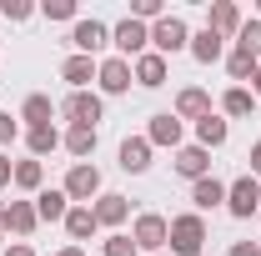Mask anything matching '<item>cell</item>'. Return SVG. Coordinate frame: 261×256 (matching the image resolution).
Segmentation results:
<instances>
[{
  "label": "cell",
  "instance_id": "obj_1",
  "mask_svg": "<svg viewBox=\"0 0 261 256\" xmlns=\"http://www.w3.org/2000/svg\"><path fill=\"white\" fill-rule=\"evenodd\" d=\"M201 246H206V216H201V211L171 216V241H166V251L171 256H201Z\"/></svg>",
  "mask_w": 261,
  "mask_h": 256
},
{
  "label": "cell",
  "instance_id": "obj_2",
  "mask_svg": "<svg viewBox=\"0 0 261 256\" xmlns=\"http://www.w3.org/2000/svg\"><path fill=\"white\" fill-rule=\"evenodd\" d=\"M130 241H136V251H141V256L166 251V241H171V221H166L161 211H141V216L130 221Z\"/></svg>",
  "mask_w": 261,
  "mask_h": 256
},
{
  "label": "cell",
  "instance_id": "obj_3",
  "mask_svg": "<svg viewBox=\"0 0 261 256\" xmlns=\"http://www.w3.org/2000/svg\"><path fill=\"white\" fill-rule=\"evenodd\" d=\"M65 196H70V206H91L106 186H100V166L96 161H75L70 171H65V186H61Z\"/></svg>",
  "mask_w": 261,
  "mask_h": 256
},
{
  "label": "cell",
  "instance_id": "obj_4",
  "mask_svg": "<svg viewBox=\"0 0 261 256\" xmlns=\"http://www.w3.org/2000/svg\"><path fill=\"white\" fill-rule=\"evenodd\" d=\"M186 45H191V25H186L181 15H171V10H166L161 20L151 25V50L171 61V56H176V50H186Z\"/></svg>",
  "mask_w": 261,
  "mask_h": 256
},
{
  "label": "cell",
  "instance_id": "obj_5",
  "mask_svg": "<svg viewBox=\"0 0 261 256\" xmlns=\"http://www.w3.org/2000/svg\"><path fill=\"white\" fill-rule=\"evenodd\" d=\"M111 45H116V56L121 61H136V56H146L151 50V25H141V20H116L111 25Z\"/></svg>",
  "mask_w": 261,
  "mask_h": 256
},
{
  "label": "cell",
  "instance_id": "obj_6",
  "mask_svg": "<svg viewBox=\"0 0 261 256\" xmlns=\"http://www.w3.org/2000/svg\"><path fill=\"white\" fill-rule=\"evenodd\" d=\"M61 116L70 126H100V116H106V96L100 91H70L61 100Z\"/></svg>",
  "mask_w": 261,
  "mask_h": 256
},
{
  "label": "cell",
  "instance_id": "obj_7",
  "mask_svg": "<svg viewBox=\"0 0 261 256\" xmlns=\"http://www.w3.org/2000/svg\"><path fill=\"white\" fill-rule=\"evenodd\" d=\"M226 211L236 216V221H251V216L261 211V181L256 176H236V181L226 186Z\"/></svg>",
  "mask_w": 261,
  "mask_h": 256
},
{
  "label": "cell",
  "instance_id": "obj_8",
  "mask_svg": "<svg viewBox=\"0 0 261 256\" xmlns=\"http://www.w3.org/2000/svg\"><path fill=\"white\" fill-rule=\"evenodd\" d=\"M70 45H75V56H91V61H96L100 50L111 45V25L96 20V15H91V20H75V25H70Z\"/></svg>",
  "mask_w": 261,
  "mask_h": 256
},
{
  "label": "cell",
  "instance_id": "obj_9",
  "mask_svg": "<svg viewBox=\"0 0 261 256\" xmlns=\"http://www.w3.org/2000/svg\"><path fill=\"white\" fill-rule=\"evenodd\" d=\"M130 81H136V75H130V61H121V56H106L100 70H96V91L100 96H126Z\"/></svg>",
  "mask_w": 261,
  "mask_h": 256
},
{
  "label": "cell",
  "instance_id": "obj_10",
  "mask_svg": "<svg viewBox=\"0 0 261 256\" xmlns=\"http://www.w3.org/2000/svg\"><path fill=\"white\" fill-rule=\"evenodd\" d=\"M130 75H136V86L161 91L166 81H171V61H166V56H156V50H146V56H136V61H130Z\"/></svg>",
  "mask_w": 261,
  "mask_h": 256
},
{
  "label": "cell",
  "instance_id": "obj_11",
  "mask_svg": "<svg viewBox=\"0 0 261 256\" xmlns=\"http://www.w3.org/2000/svg\"><path fill=\"white\" fill-rule=\"evenodd\" d=\"M206 25L221 35V40H236V35H241V25H246V20H241V5H236V0H211Z\"/></svg>",
  "mask_w": 261,
  "mask_h": 256
},
{
  "label": "cell",
  "instance_id": "obj_12",
  "mask_svg": "<svg viewBox=\"0 0 261 256\" xmlns=\"http://www.w3.org/2000/svg\"><path fill=\"white\" fill-rule=\"evenodd\" d=\"M171 116H176V121H201V116H211V91H201V86H181Z\"/></svg>",
  "mask_w": 261,
  "mask_h": 256
},
{
  "label": "cell",
  "instance_id": "obj_13",
  "mask_svg": "<svg viewBox=\"0 0 261 256\" xmlns=\"http://www.w3.org/2000/svg\"><path fill=\"white\" fill-rule=\"evenodd\" d=\"M91 211H96V221H100V226H111V231L130 221V201H126L121 191H100L96 201H91Z\"/></svg>",
  "mask_w": 261,
  "mask_h": 256
},
{
  "label": "cell",
  "instance_id": "obj_14",
  "mask_svg": "<svg viewBox=\"0 0 261 256\" xmlns=\"http://www.w3.org/2000/svg\"><path fill=\"white\" fill-rule=\"evenodd\" d=\"M56 116H61V106H56V100H50V96H40V91H35V96H25V100H20V121H25V131H40V126H56Z\"/></svg>",
  "mask_w": 261,
  "mask_h": 256
},
{
  "label": "cell",
  "instance_id": "obj_15",
  "mask_svg": "<svg viewBox=\"0 0 261 256\" xmlns=\"http://www.w3.org/2000/svg\"><path fill=\"white\" fill-rule=\"evenodd\" d=\"M151 151H156V146H151L146 136H126V141H121V151H116V156H121V171H130V176L151 171Z\"/></svg>",
  "mask_w": 261,
  "mask_h": 256
},
{
  "label": "cell",
  "instance_id": "obj_16",
  "mask_svg": "<svg viewBox=\"0 0 261 256\" xmlns=\"http://www.w3.org/2000/svg\"><path fill=\"white\" fill-rule=\"evenodd\" d=\"M96 70H100V61H91V56H65L61 61V81L70 86V91H91Z\"/></svg>",
  "mask_w": 261,
  "mask_h": 256
},
{
  "label": "cell",
  "instance_id": "obj_17",
  "mask_svg": "<svg viewBox=\"0 0 261 256\" xmlns=\"http://www.w3.org/2000/svg\"><path fill=\"white\" fill-rule=\"evenodd\" d=\"M226 136H231V121L221 116V111H211V116H201V121H196V146H201V151L226 146Z\"/></svg>",
  "mask_w": 261,
  "mask_h": 256
},
{
  "label": "cell",
  "instance_id": "obj_18",
  "mask_svg": "<svg viewBox=\"0 0 261 256\" xmlns=\"http://www.w3.org/2000/svg\"><path fill=\"white\" fill-rule=\"evenodd\" d=\"M186 50H191L201 65H216L221 56H226V40L211 31V25H201V31H191V45H186Z\"/></svg>",
  "mask_w": 261,
  "mask_h": 256
},
{
  "label": "cell",
  "instance_id": "obj_19",
  "mask_svg": "<svg viewBox=\"0 0 261 256\" xmlns=\"http://www.w3.org/2000/svg\"><path fill=\"white\" fill-rule=\"evenodd\" d=\"M146 141H151V146H171V151H181V121H176L171 111H156L151 126H146Z\"/></svg>",
  "mask_w": 261,
  "mask_h": 256
},
{
  "label": "cell",
  "instance_id": "obj_20",
  "mask_svg": "<svg viewBox=\"0 0 261 256\" xmlns=\"http://www.w3.org/2000/svg\"><path fill=\"white\" fill-rule=\"evenodd\" d=\"M171 166H176V176H186V181H201V176H211V151H201V146H181Z\"/></svg>",
  "mask_w": 261,
  "mask_h": 256
},
{
  "label": "cell",
  "instance_id": "obj_21",
  "mask_svg": "<svg viewBox=\"0 0 261 256\" xmlns=\"http://www.w3.org/2000/svg\"><path fill=\"white\" fill-rule=\"evenodd\" d=\"M191 206H196V211H216V206H226V181H216V176L191 181Z\"/></svg>",
  "mask_w": 261,
  "mask_h": 256
},
{
  "label": "cell",
  "instance_id": "obj_22",
  "mask_svg": "<svg viewBox=\"0 0 261 256\" xmlns=\"http://www.w3.org/2000/svg\"><path fill=\"white\" fill-rule=\"evenodd\" d=\"M35 226H40L35 201H10V206H5V231H10V236H20V241H25Z\"/></svg>",
  "mask_w": 261,
  "mask_h": 256
},
{
  "label": "cell",
  "instance_id": "obj_23",
  "mask_svg": "<svg viewBox=\"0 0 261 256\" xmlns=\"http://www.w3.org/2000/svg\"><path fill=\"white\" fill-rule=\"evenodd\" d=\"M61 151L75 156V161H91V156H96V126H70L61 136Z\"/></svg>",
  "mask_w": 261,
  "mask_h": 256
},
{
  "label": "cell",
  "instance_id": "obj_24",
  "mask_svg": "<svg viewBox=\"0 0 261 256\" xmlns=\"http://www.w3.org/2000/svg\"><path fill=\"white\" fill-rule=\"evenodd\" d=\"M96 231H100V221H96L91 206H70V211H65V236H70V241H91Z\"/></svg>",
  "mask_w": 261,
  "mask_h": 256
},
{
  "label": "cell",
  "instance_id": "obj_25",
  "mask_svg": "<svg viewBox=\"0 0 261 256\" xmlns=\"http://www.w3.org/2000/svg\"><path fill=\"white\" fill-rule=\"evenodd\" d=\"M31 201H35V216H40V221H65V211H70V196H65L61 186L31 196Z\"/></svg>",
  "mask_w": 261,
  "mask_h": 256
},
{
  "label": "cell",
  "instance_id": "obj_26",
  "mask_svg": "<svg viewBox=\"0 0 261 256\" xmlns=\"http://www.w3.org/2000/svg\"><path fill=\"white\" fill-rule=\"evenodd\" d=\"M15 191H25V196H40L45 191V166L40 161H15Z\"/></svg>",
  "mask_w": 261,
  "mask_h": 256
},
{
  "label": "cell",
  "instance_id": "obj_27",
  "mask_svg": "<svg viewBox=\"0 0 261 256\" xmlns=\"http://www.w3.org/2000/svg\"><path fill=\"white\" fill-rule=\"evenodd\" d=\"M251 111H256V96H251L246 86H231L226 96H221V116H226V121H246Z\"/></svg>",
  "mask_w": 261,
  "mask_h": 256
},
{
  "label": "cell",
  "instance_id": "obj_28",
  "mask_svg": "<svg viewBox=\"0 0 261 256\" xmlns=\"http://www.w3.org/2000/svg\"><path fill=\"white\" fill-rule=\"evenodd\" d=\"M25 151H31L35 161H45V156H50V151H61V131H56V126L25 131Z\"/></svg>",
  "mask_w": 261,
  "mask_h": 256
},
{
  "label": "cell",
  "instance_id": "obj_29",
  "mask_svg": "<svg viewBox=\"0 0 261 256\" xmlns=\"http://www.w3.org/2000/svg\"><path fill=\"white\" fill-rule=\"evenodd\" d=\"M256 70H261V61H251L246 50H231L226 56V75L236 81V86H241V81H256Z\"/></svg>",
  "mask_w": 261,
  "mask_h": 256
},
{
  "label": "cell",
  "instance_id": "obj_30",
  "mask_svg": "<svg viewBox=\"0 0 261 256\" xmlns=\"http://www.w3.org/2000/svg\"><path fill=\"white\" fill-rule=\"evenodd\" d=\"M236 50H246L251 61H261V20H246L241 35H236Z\"/></svg>",
  "mask_w": 261,
  "mask_h": 256
},
{
  "label": "cell",
  "instance_id": "obj_31",
  "mask_svg": "<svg viewBox=\"0 0 261 256\" xmlns=\"http://www.w3.org/2000/svg\"><path fill=\"white\" fill-rule=\"evenodd\" d=\"M166 15V0H130V20H141V25H156Z\"/></svg>",
  "mask_w": 261,
  "mask_h": 256
},
{
  "label": "cell",
  "instance_id": "obj_32",
  "mask_svg": "<svg viewBox=\"0 0 261 256\" xmlns=\"http://www.w3.org/2000/svg\"><path fill=\"white\" fill-rule=\"evenodd\" d=\"M100 256H141V251H136V241H130L126 231H111V236L100 241Z\"/></svg>",
  "mask_w": 261,
  "mask_h": 256
},
{
  "label": "cell",
  "instance_id": "obj_33",
  "mask_svg": "<svg viewBox=\"0 0 261 256\" xmlns=\"http://www.w3.org/2000/svg\"><path fill=\"white\" fill-rule=\"evenodd\" d=\"M40 15H45V20H70V25L81 20V10H75V0H45V5H40Z\"/></svg>",
  "mask_w": 261,
  "mask_h": 256
},
{
  "label": "cell",
  "instance_id": "obj_34",
  "mask_svg": "<svg viewBox=\"0 0 261 256\" xmlns=\"http://www.w3.org/2000/svg\"><path fill=\"white\" fill-rule=\"evenodd\" d=\"M0 15H5L10 25H25V20L35 15V5L31 0H0Z\"/></svg>",
  "mask_w": 261,
  "mask_h": 256
},
{
  "label": "cell",
  "instance_id": "obj_35",
  "mask_svg": "<svg viewBox=\"0 0 261 256\" xmlns=\"http://www.w3.org/2000/svg\"><path fill=\"white\" fill-rule=\"evenodd\" d=\"M15 136H20V116L0 111V151H10V146H15Z\"/></svg>",
  "mask_w": 261,
  "mask_h": 256
},
{
  "label": "cell",
  "instance_id": "obj_36",
  "mask_svg": "<svg viewBox=\"0 0 261 256\" xmlns=\"http://www.w3.org/2000/svg\"><path fill=\"white\" fill-rule=\"evenodd\" d=\"M5 186H15V161L0 151V191H5Z\"/></svg>",
  "mask_w": 261,
  "mask_h": 256
},
{
  "label": "cell",
  "instance_id": "obj_37",
  "mask_svg": "<svg viewBox=\"0 0 261 256\" xmlns=\"http://www.w3.org/2000/svg\"><path fill=\"white\" fill-rule=\"evenodd\" d=\"M226 256H261V241H231Z\"/></svg>",
  "mask_w": 261,
  "mask_h": 256
},
{
  "label": "cell",
  "instance_id": "obj_38",
  "mask_svg": "<svg viewBox=\"0 0 261 256\" xmlns=\"http://www.w3.org/2000/svg\"><path fill=\"white\" fill-rule=\"evenodd\" d=\"M0 256H35V246H31V241H10Z\"/></svg>",
  "mask_w": 261,
  "mask_h": 256
},
{
  "label": "cell",
  "instance_id": "obj_39",
  "mask_svg": "<svg viewBox=\"0 0 261 256\" xmlns=\"http://www.w3.org/2000/svg\"><path fill=\"white\" fill-rule=\"evenodd\" d=\"M251 176H261V141L251 146Z\"/></svg>",
  "mask_w": 261,
  "mask_h": 256
},
{
  "label": "cell",
  "instance_id": "obj_40",
  "mask_svg": "<svg viewBox=\"0 0 261 256\" xmlns=\"http://www.w3.org/2000/svg\"><path fill=\"white\" fill-rule=\"evenodd\" d=\"M56 256H86V251H81V246H65V251H56Z\"/></svg>",
  "mask_w": 261,
  "mask_h": 256
},
{
  "label": "cell",
  "instance_id": "obj_41",
  "mask_svg": "<svg viewBox=\"0 0 261 256\" xmlns=\"http://www.w3.org/2000/svg\"><path fill=\"white\" fill-rule=\"evenodd\" d=\"M251 96H261V70H256V81H251Z\"/></svg>",
  "mask_w": 261,
  "mask_h": 256
},
{
  "label": "cell",
  "instance_id": "obj_42",
  "mask_svg": "<svg viewBox=\"0 0 261 256\" xmlns=\"http://www.w3.org/2000/svg\"><path fill=\"white\" fill-rule=\"evenodd\" d=\"M0 251H5V231H0Z\"/></svg>",
  "mask_w": 261,
  "mask_h": 256
},
{
  "label": "cell",
  "instance_id": "obj_43",
  "mask_svg": "<svg viewBox=\"0 0 261 256\" xmlns=\"http://www.w3.org/2000/svg\"><path fill=\"white\" fill-rule=\"evenodd\" d=\"M256 20H261V0H256Z\"/></svg>",
  "mask_w": 261,
  "mask_h": 256
},
{
  "label": "cell",
  "instance_id": "obj_44",
  "mask_svg": "<svg viewBox=\"0 0 261 256\" xmlns=\"http://www.w3.org/2000/svg\"><path fill=\"white\" fill-rule=\"evenodd\" d=\"M156 256H171V251H156Z\"/></svg>",
  "mask_w": 261,
  "mask_h": 256
},
{
  "label": "cell",
  "instance_id": "obj_45",
  "mask_svg": "<svg viewBox=\"0 0 261 256\" xmlns=\"http://www.w3.org/2000/svg\"><path fill=\"white\" fill-rule=\"evenodd\" d=\"M256 216H261V211H256Z\"/></svg>",
  "mask_w": 261,
  "mask_h": 256
}]
</instances>
